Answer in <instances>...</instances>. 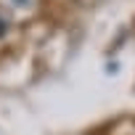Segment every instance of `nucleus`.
I'll return each mask as SVG.
<instances>
[{"label":"nucleus","instance_id":"obj_2","mask_svg":"<svg viewBox=\"0 0 135 135\" xmlns=\"http://www.w3.org/2000/svg\"><path fill=\"white\" fill-rule=\"evenodd\" d=\"M13 3H27V0H13Z\"/></svg>","mask_w":135,"mask_h":135},{"label":"nucleus","instance_id":"obj_1","mask_svg":"<svg viewBox=\"0 0 135 135\" xmlns=\"http://www.w3.org/2000/svg\"><path fill=\"white\" fill-rule=\"evenodd\" d=\"M6 29H8V21H6L3 16H0V37H3V35H6Z\"/></svg>","mask_w":135,"mask_h":135}]
</instances>
